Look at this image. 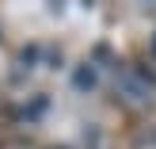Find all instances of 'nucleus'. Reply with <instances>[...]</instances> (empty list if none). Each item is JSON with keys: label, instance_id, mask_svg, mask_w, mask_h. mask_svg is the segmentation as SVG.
Listing matches in <instances>:
<instances>
[{"label": "nucleus", "instance_id": "nucleus-1", "mask_svg": "<svg viewBox=\"0 0 156 149\" xmlns=\"http://www.w3.org/2000/svg\"><path fill=\"white\" fill-rule=\"evenodd\" d=\"M91 80H95L91 69H80V73H76V84H80V88H91Z\"/></svg>", "mask_w": 156, "mask_h": 149}]
</instances>
